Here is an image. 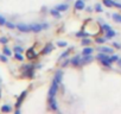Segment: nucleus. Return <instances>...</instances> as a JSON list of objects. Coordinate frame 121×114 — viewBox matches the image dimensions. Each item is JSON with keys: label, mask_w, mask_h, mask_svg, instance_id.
Here are the masks:
<instances>
[{"label": "nucleus", "mask_w": 121, "mask_h": 114, "mask_svg": "<svg viewBox=\"0 0 121 114\" xmlns=\"http://www.w3.org/2000/svg\"><path fill=\"white\" fill-rule=\"evenodd\" d=\"M100 51L101 52H104V53H112L113 52V49L112 48H108V46H103V48H100Z\"/></svg>", "instance_id": "obj_11"}, {"label": "nucleus", "mask_w": 121, "mask_h": 114, "mask_svg": "<svg viewBox=\"0 0 121 114\" xmlns=\"http://www.w3.org/2000/svg\"><path fill=\"white\" fill-rule=\"evenodd\" d=\"M26 94H27V92H26V90L22 93V95L19 96V99L17 100V103H16V107H17V108H19V107L22 106V102L24 101V99H25V96H26Z\"/></svg>", "instance_id": "obj_3"}, {"label": "nucleus", "mask_w": 121, "mask_h": 114, "mask_svg": "<svg viewBox=\"0 0 121 114\" xmlns=\"http://www.w3.org/2000/svg\"><path fill=\"white\" fill-rule=\"evenodd\" d=\"M96 11H97V12H102V11H103V10H102V6H101L100 4L96 5Z\"/></svg>", "instance_id": "obj_31"}, {"label": "nucleus", "mask_w": 121, "mask_h": 114, "mask_svg": "<svg viewBox=\"0 0 121 114\" xmlns=\"http://www.w3.org/2000/svg\"><path fill=\"white\" fill-rule=\"evenodd\" d=\"M101 62H102V64H103L104 67H110V63H112V61H110L109 58H106V60H102Z\"/></svg>", "instance_id": "obj_19"}, {"label": "nucleus", "mask_w": 121, "mask_h": 114, "mask_svg": "<svg viewBox=\"0 0 121 114\" xmlns=\"http://www.w3.org/2000/svg\"><path fill=\"white\" fill-rule=\"evenodd\" d=\"M103 5L107 7H113L114 6V1L113 0H103Z\"/></svg>", "instance_id": "obj_13"}, {"label": "nucleus", "mask_w": 121, "mask_h": 114, "mask_svg": "<svg viewBox=\"0 0 121 114\" xmlns=\"http://www.w3.org/2000/svg\"><path fill=\"white\" fill-rule=\"evenodd\" d=\"M68 9H69V6H68L67 4H60V5H57L55 10H57V11H59V12H63V11H67Z\"/></svg>", "instance_id": "obj_8"}, {"label": "nucleus", "mask_w": 121, "mask_h": 114, "mask_svg": "<svg viewBox=\"0 0 121 114\" xmlns=\"http://www.w3.org/2000/svg\"><path fill=\"white\" fill-rule=\"evenodd\" d=\"M82 44H83V45H88V44H90V39H88V38H83V39H82Z\"/></svg>", "instance_id": "obj_26"}, {"label": "nucleus", "mask_w": 121, "mask_h": 114, "mask_svg": "<svg viewBox=\"0 0 121 114\" xmlns=\"http://www.w3.org/2000/svg\"><path fill=\"white\" fill-rule=\"evenodd\" d=\"M18 30L22 32H30L31 31V25H26V24H18L17 25Z\"/></svg>", "instance_id": "obj_2"}, {"label": "nucleus", "mask_w": 121, "mask_h": 114, "mask_svg": "<svg viewBox=\"0 0 121 114\" xmlns=\"http://www.w3.org/2000/svg\"><path fill=\"white\" fill-rule=\"evenodd\" d=\"M93 51H94V50H93L91 48H84L83 51H82V53H83V55H90Z\"/></svg>", "instance_id": "obj_17"}, {"label": "nucleus", "mask_w": 121, "mask_h": 114, "mask_svg": "<svg viewBox=\"0 0 121 114\" xmlns=\"http://www.w3.org/2000/svg\"><path fill=\"white\" fill-rule=\"evenodd\" d=\"M49 102H50V107H51V109L57 110L58 106H57V101L55 100V97H50V99H49Z\"/></svg>", "instance_id": "obj_7"}, {"label": "nucleus", "mask_w": 121, "mask_h": 114, "mask_svg": "<svg viewBox=\"0 0 121 114\" xmlns=\"http://www.w3.org/2000/svg\"><path fill=\"white\" fill-rule=\"evenodd\" d=\"M102 30L107 32V31H109V30H110V26H109V25H107V24H103V25H102Z\"/></svg>", "instance_id": "obj_25"}, {"label": "nucleus", "mask_w": 121, "mask_h": 114, "mask_svg": "<svg viewBox=\"0 0 121 114\" xmlns=\"http://www.w3.org/2000/svg\"><path fill=\"white\" fill-rule=\"evenodd\" d=\"M69 51H70V49H69V50H67L65 52H63L62 55H60V58H65V57L68 56V53H69Z\"/></svg>", "instance_id": "obj_28"}, {"label": "nucleus", "mask_w": 121, "mask_h": 114, "mask_svg": "<svg viewBox=\"0 0 121 114\" xmlns=\"http://www.w3.org/2000/svg\"><path fill=\"white\" fill-rule=\"evenodd\" d=\"M9 42V39L7 38H5V37H1V38H0V43H3V44H6Z\"/></svg>", "instance_id": "obj_29"}, {"label": "nucleus", "mask_w": 121, "mask_h": 114, "mask_svg": "<svg viewBox=\"0 0 121 114\" xmlns=\"http://www.w3.org/2000/svg\"><path fill=\"white\" fill-rule=\"evenodd\" d=\"M3 51H4V53H5L6 56H11V50H10V49L4 48V49H3Z\"/></svg>", "instance_id": "obj_24"}, {"label": "nucleus", "mask_w": 121, "mask_h": 114, "mask_svg": "<svg viewBox=\"0 0 121 114\" xmlns=\"http://www.w3.org/2000/svg\"><path fill=\"white\" fill-rule=\"evenodd\" d=\"M75 9L76 10H83L84 9V1L83 0H77L75 3Z\"/></svg>", "instance_id": "obj_9"}, {"label": "nucleus", "mask_w": 121, "mask_h": 114, "mask_svg": "<svg viewBox=\"0 0 121 114\" xmlns=\"http://www.w3.org/2000/svg\"><path fill=\"white\" fill-rule=\"evenodd\" d=\"M57 90H58V83L52 82V86H51L50 89H49V97H55Z\"/></svg>", "instance_id": "obj_1"}, {"label": "nucleus", "mask_w": 121, "mask_h": 114, "mask_svg": "<svg viewBox=\"0 0 121 114\" xmlns=\"http://www.w3.org/2000/svg\"><path fill=\"white\" fill-rule=\"evenodd\" d=\"M114 46H115V48H117V49H119V48H120V45H119V44H117V43H114Z\"/></svg>", "instance_id": "obj_37"}, {"label": "nucleus", "mask_w": 121, "mask_h": 114, "mask_svg": "<svg viewBox=\"0 0 121 114\" xmlns=\"http://www.w3.org/2000/svg\"><path fill=\"white\" fill-rule=\"evenodd\" d=\"M51 50H52V45H51V44H48V45L45 46V49L43 50V53H49Z\"/></svg>", "instance_id": "obj_18"}, {"label": "nucleus", "mask_w": 121, "mask_h": 114, "mask_svg": "<svg viewBox=\"0 0 121 114\" xmlns=\"http://www.w3.org/2000/svg\"><path fill=\"white\" fill-rule=\"evenodd\" d=\"M119 64H120V67H121V60H119Z\"/></svg>", "instance_id": "obj_38"}, {"label": "nucleus", "mask_w": 121, "mask_h": 114, "mask_svg": "<svg viewBox=\"0 0 121 114\" xmlns=\"http://www.w3.org/2000/svg\"><path fill=\"white\" fill-rule=\"evenodd\" d=\"M43 30V25L42 24H31V31L33 32H40Z\"/></svg>", "instance_id": "obj_4"}, {"label": "nucleus", "mask_w": 121, "mask_h": 114, "mask_svg": "<svg viewBox=\"0 0 121 114\" xmlns=\"http://www.w3.org/2000/svg\"><path fill=\"white\" fill-rule=\"evenodd\" d=\"M96 42L100 43V44H101V43H104V42H106V38H96Z\"/></svg>", "instance_id": "obj_32"}, {"label": "nucleus", "mask_w": 121, "mask_h": 114, "mask_svg": "<svg viewBox=\"0 0 121 114\" xmlns=\"http://www.w3.org/2000/svg\"><path fill=\"white\" fill-rule=\"evenodd\" d=\"M114 36H115V31H113L112 29H110L109 31H107V35H106L107 38H112V37H114Z\"/></svg>", "instance_id": "obj_20"}, {"label": "nucleus", "mask_w": 121, "mask_h": 114, "mask_svg": "<svg viewBox=\"0 0 121 114\" xmlns=\"http://www.w3.org/2000/svg\"><path fill=\"white\" fill-rule=\"evenodd\" d=\"M27 58H30V60H32V58H36L37 57V53L35 52V50H33V48H30L29 50H27Z\"/></svg>", "instance_id": "obj_6"}, {"label": "nucleus", "mask_w": 121, "mask_h": 114, "mask_svg": "<svg viewBox=\"0 0 121 114\" xmlns=\"http://www.w3.org/2000/svg\"><path fill=\"white\" fill-rule=\"evenodd\" d=\"M0 61H3V62H7V57L5 55H1L0 56Z\"/></svg>", "instance_id": "obj_30"}, {"label": "nucleus", "mask_w": 121, "mask_h": 114, "mask_svg": "<svg viewBox=\"0 0 121 114\" xmlns=\"http://www.w3.org/2000/svg\"><path fill=\"white\" fill-rule=\"evenodd\" d=\"M97 58H99L100 61H102V60H106V58H109V57L107 56V53H104V52H100V53L97 55Z\"/></svg>", "instance_id": "obj_15"}, {"label": "nucleus", "mask_w": 121, "mask_h": 114, "mask_svg": "<svg viewBox=\"0 0 121 114\" xmlns=\"http://www.w3.org/2000/svg\"><path fill=\"white\" fill-rule=\"evenodd\" d=\"M71 63H73V66H74V67L80 66V64H81V57H80V56H75L74 58L71 60Z\"/></svg>", "instance_id": "obj_10"}, {"label": "nucleus", "mask_w": 121, "mask_h": 114, "mask_svg": "<svg viewBox=\"0 0 121 114\" xmlns=\"http://www.w3.org/2000/svg\"><path fill=\"white\" fill-rule=\"evenodd\" d=\"M12 110V108H11V106H7V105H4L3 107H1V112H4V113H9V112H11Z\"/></svg>", "instance_id": "obj_16"}, {"label": "nucleus", "mask_w": 121, "mask_h": 114, "mask_svg": "<svg viewBox=\"0 0 121 114\" xmlns=\"http://www.w3.org/2000/svg\"><path fill=\"white\" fill-rule=\"evenodd\" d=\"M16 58H17L18 61H23L24 57H23V55H22L20 52H16Z\"/></svg>", "instance_id": "obj_21"}, {"label": "nucleus", "mask_w": 121, "mask_h": 114, "mask_svg": "<svg viewBox=\"0 0 121 114\" xmlns=\"http://www.w3.org/2000/svg\"><path fill=\"white\" fill-rule=\"evenodd\" d=\"M109 60H110L112 62H116V61H119V57H117L116 55H113V56L109 57Z\"/></svg>", "instance_id": "obj_22"}, {"label": "nucleus", "mask_w": 121, "mask_h": 114, "mask_svg": "<svg viewBox=\"0 0 121 114\" xmlns=\"http://www.w3.org/2000/svg\"><path fill=\"white\" fill-rule=\"evenodd\" d=\"M5 24H6V19H5L4 17H1V16H0V25L3 26V25H5Z\"/></svg>", "instance_id": "obj_27"}, {"label": "nucleus", "mask_w": 121, "mask_h": 114, "mask_svg": "<svg viewBox=\"0 0 121 114\" xmlns=\"http://www.w3.org/2000/svg\"><path fill=\"white\" fill-rule=\"evenodd\" d=\"M58 46H67V42H58Z\"/></svg>", "instance_id": "obj_34"}, {"label": "nucleus", "mask_w": 121, "mask_h": 114, "mask_svg": "<svg viewBox=\"0 0 121 114\" xmlns=\"http://www.w3.org/2000/svg\"><path fill=\"white\" fill-rule=\"evenodd\" d=\"M62 76H63V73L62 71H57L56 73V75H55V79H53V82H56V83H60V81H62Z\"/></svg>", "instance_id": "obj_5"}, {"label": "nucleus", "mask_w": 121, "mask_h": 114, "mask_svg": "<svg viewBox=\"0 0 121 114\" xmlns=\"http://www.w3.org/2000/svg\"><path fill=\"white\" fill-rule=\"evenodd\" d=\"M91 60H93V57H91L90 55H84V57L82 58L81 63H87V62H89V61H91Z\"/></svg>", "instance_id": "obj_12"}, {"label": "nucleus", "mask_w": 121, "mask_h": 114, "mask_svg": "<svg viewBox=\"0 0 121 114\" xmlns=\"http://www.w3.org/2000/svg\"><path fill=\"white\" fill-rule=\"evenodd\" d=\"M51 14H52L53 17H57V18H58V17H59V11H57V10H56V11H55V10H51Z\"/></svg>", "instance_id": "obj_23"}, {"label": "nucleus", "mask_w": 121, "mask_h": 114, "mask_svg": "<svg viewBox=\"0 0 121 114\" xmlns=\"http://www.w3.org/2000/svg\"><path fill=\"white\" fill-rule=\"evenodd\" d=\"M114 6H116V7L121 9V4H116V3H114Z\"/></svg>", "instance_id": "obj_36"}, {"label": "nucleus", "mask_w": 121, "mask_h": 114, "mask_svg": "<svg viewBox=\"0 0 121 114\" xmlns=\"http://www.w3.org/2000/svg\"><path fill=\"white\" fill-rule=\"evenodd\" d=\"M14 51H16V52H23V48H20V46H16V48H14Z\"/></svg>", "instance_id": "obj_33"}, {"label": "nucleus", "mask_w": 121, "mask_h": 114, "mask_svg": "<svg viewBox=\"0 0 121 114\" xmlns=\"http://www.w3.org/2000/svg\"><path fill=\"white\" fill-rule=\"evenodd\" d=\"M6 25H7L10 29H14V27H16V25H14V24H12V23H6Z\"/></svg>", "instance_id": "obj_35"}, {"label": "nucleus", "mask_w": 121, "mask_h": 114, "mask_svg": "<svg viewBox=\"0 0 121 114\" xmlns=\"http://www.w3.org/2000/svg\"><path fill=\"white\" fill-rule=\"evenodd\" d=\"M113 19L116 22V23H121V14H119V13H113Z\"/></svg>", "instance_id": "obj_14"}]
</instances>
